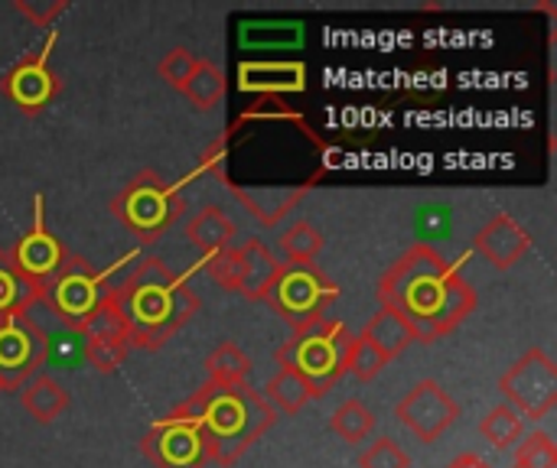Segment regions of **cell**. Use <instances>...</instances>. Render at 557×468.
I'll return each instance as SVG.
<instances>
[{"instance_id": "1", "label": "cell", "mask_w": 557, "mask_h": 468, "mask_svg": "<svg viewBox=\"0 0 557 468\" xmlns=\"http://www.w3.org/2000/svg\"><path fill=\"white\" fill-rule=\"evenodd\" d=\"M375 296L414 329L418 342L450 336L476 309V290L463 274V261H447L431 244H411L382 274Z\"/></svg>"}, {"instance_id": "2", "label": "cell", "mask_w": 557, "mask_h": 468, "mask_svg": "<svg viewBox=\"0 0 557 468\" xmlns=\"http://www.w3.org/2000/svg\"><path fill=\"white\" fill-rule=\"evenodd\" d=\"M104 306L117 316L131 349L157 352L199 313V296L160 257H140L117 287H108Z\"/></svg>"}, {"instance_id": "3", "label": "cell", "mask_w": 557, "mask_h": 468, "mask_svg": "<svg viewBox=\"0 0 557 468\" xmlns=\"http://www.w3.org/2000/svg\"><path fill=\"white\" fill-rule=\"evenodd\" d=\"M176 410L196 420L206 443V466L215 468L235 466L277 423L261 391L248 384L206 381L193 397L176 404Z\"/></svg>"}, {"instance_id": "4", "label": "cell", "mask_w": 557, "mask_h": 468, "mask_svg": "<svg viewBox=\"0 0 557 468\" xmlns=\"http://www.w3.org/2000/svg\"><path fill=\"white\" fill-rule=\"evenodd\" d=\"M349 345H352V332L339 319L326 316V319L294 332L277 349V365H281V371L297 375L310 388L313 397H323L343 381Z\"/></svg>"}, {"instance_id": "5", "label": "cell", "mask_w": 557, "mask_h": 468, "mask_svg": "<svg viewBox=\"0 0 557 468\" xmlns=\"http://www.w3.org/2000/svg\"><path fill=\"white\" fill-rule=\"evenodd\" d=\"M186 212V195L183 186L144 169L137 173L114 199H111V215L140 241V244H157Z\"/></svg>"}, {"instance_id": "6", "label": "cell", "mask_w": 557, "mask_h": 468, "mask_svg": "<svg viewBox=\"0 0 557 468\" xmlns=\"http://www.w3.org/2000/svg\"><path fill=\"white\" fill-rule=\"evenodd\" d=\"M336 300H339L336 280H330L317 264L281 261L261 303H268L271 313H277L294 332H300V329L326 319L330 309L336 306Z\"/></svg>"}, {"instance_id": "7", "label": "cell", "mask_w": 557, "mask_h": 468, "mask_svg": "<svg viewBox=\"0 0 557 468\" xmlns=\"http://www.w3.org/2000/svg\"><path fill=\"white\" fill-rule=\"evenodd\" d=\"M114 274V267L108 270H95L85 257L72 254L69 264L46 283L42 290V306L65 326L82 329L104 303L108 293V277Z\"/></svg>"}, {"instance_id": "8", "label": "cell", "mask_w": 557, "mask_h": 468, "mask_svg": "<svg viewBox=\"0 0 557 468\" xmlns=\"http://www.w3.org/2000/svg\"><path fill=\"white\" fill-rule=\"evenodd\" d=\"M499 391L522 420H545L557 407V365L545 349H529L503 378Z\"/></svg>"}, {"instance_id": "9", "label": "cell", "mask_w": 557, "mask_h": 468, "mask_svg": "<svg viewBox=\"0 0 557 468\" xmlns=\"http://www.w3.org/2000/svg\"><path fill=\"white\" fill-rule=\"evenodd\" d=\"M277 267H281V261L258 238H251L245 244H228L225 251L206 257L209 280L219 283L222 290L242 293L245 300H264V290Z\"/></svg>"}, {"instance_id": "10", "label": "cell", "mask_w": 557, "mask_h": 468, "mask_svg": "<svg viewBox=\"0 0 557 468\" xmlns=\"http://www.w3.org/2000/svg\"><path fill=\"white\" fill-rule=\"evenodd\" d=\"M59 33L52 29L46 36V42L39 49H29L23 59H16L10 65V72L0 78V91L3 98L20 107L23 114H36L42 107H49L59 91H62V78L52 68V49H55Z\"/></svg>"}, {"instance_id": "11", "label": "cell", "mask_w": 557, "mask_h": 468, "mask_svg": "<svg viewBox=\"0 0 557 468\" xmlns=\"http://www.w3.org/2000/svg\"><path fill=\"white\" fill-rule=\"evenodd\" d=\"M140 453L153 468H206V443L193 417L170 410L140 440Z\"/></svg>"}, {"instance_id": "12", "label": "cell", "mask_w": 557, "mask_h": 468, "mask_svg": "<svg viewBox=\"0 0 557 468\" xmlns=\"http://www.w3.org/2000/svg\"><path fill=\"white\" fill-rule=\"evenodd\" d=\"M10 254H13V264L26 274V280L36 283L39 290H46V283L72 257V251L49 231V225H46V199L39 192L33 195V225H29L26 235L16 238Z\"/></svg>"}, {"instance_id": "13", "label": "cell", "mask_w": 557, "mask_h": 468, "mask_svg": "<svg viewBox=\"0 0 557 468\" xmlns=\"http://www.w3.org/2000/svg\"><path fill=\"white\" fill-rule=\"evenodd\" d=\"M46 365V336L39 322L26 313L0 322V384L3 391H20Z\"/></svg>"}, {"instance_id": "14", "label": "cell", "mask_w": 557, "mask_h": 468, "mask_svg": "<svg viewBox=\"0 0 557 468\" xmlns=\"http://www.w3.org/2000/svg\"><path fill=\"white\" fill-rule=\"evenodd\" d=\"M395 417L421 440V443H437L457 420H460V404L437 384V381H421L414 384L395 407Z\"/></svg>"}, {"instance_id": "15", "label": "cell", "mask_w": 557, "mask_h": 468, "mask_svg": "<svg viewBox=\"0 0 557 468\" xmlns=\"http://www.w3.org/2000/svg\"><path fill=\"white\" fill-rule=\"evenodd\" d=\"M82 339H85V365L95 368L98 375H111L114 368H121L131 355V342L127 332L121 329L117 316L101 303V309L82 326Z\"/></svg>"}, {"instance_id": "16", "label": "cell", "mask_w": 557, "mask_h": 468, "mask_svg": "<svg viewBox=\"0 0 557 468\" xmlns=\"http://www.w3.org/2000/svg\"><path fill=\"white\" fill-rule=\"evenodd\" d=\"M473 248H476L493 267L509 270V267H516V264L532 251V235L525 231V225H522L519 218L499 212V215H493V218L480 228V235L473 238Z\"/></svg>"}, {"instance_id": "17", "label": "cell", "mask_w": 557, "mask_h": 468, "mask_svg": "<svg viewBox=\"0 0 557 468\" xmlns=\"http://www.w3.org/2000/svg\"><path fill=\"white\" fill-rule=\"evenodd\" d=\"M238 88L258 98H281L307 88V65L304 62H242L238 65Z\"/></svg>"}, {"instance_id": "18", "label": "cell", "mask_w": 557, "mask_h": 468, "mask_svg": "<svg viewBox=\"0 0 557 468\" xmlns=\"http://www.w3.org/2000/svg\"><path fill=\"white\" fill-rule=\"evenodd\" d=\"M42 300V290L26 280V274L13 264L10 248H0V322L26 316Z\"/></svg>"}, {"instance_id": "19", "label": "cell", "mask_w": 557, "mask_h": 468, "mask_svg": "<svg viewBox=\"0 0 557 468\" xmlns=\"http://www.w3.org/2000/svg\"><path fill=\"white\" fill-rule=\"evenodd\" d=\"M385 362H395L398 355H405L418 339H414V329L395 313V309H379L369 322H366V329L359 332Z\"/></svg>"}, {"instance_id": "20", "label": "cell", "mask_w": 557, "mask_h": 468, "mask_svg": "<svg viewBox=\"0 0 557 468\" xmlns=\"http://www.w3.org/2000/svg\"><path fill=\"white\" fill-rule=\"evenodd\" d=\"M183 235H186V241H189L196 251H202L206 257H212V254L225 251V248L235 241V222H232L222 208L206 205V208H199V212L186 222Z\"/></svg>"}, {"instance_id": "21", "label": "cell", "mask_w": 557, "mask_h": 468, "mask_svg": "<svg viewBox=\"0 0 557 468\" xmlns=\"http://www.w3.org/2000/svg\"><path fill=\"white\" fill-rule=\"evenodd\" d=\"M20 401L23 410L36 420V423H52L55 417H62L69 410V391L49 378V375H36L20 388Z\"/></svg>"}, {"instance_id": "22", "label": "cell", "mask_w": 557, "mask_h": 468, "mask_svg": "<svg viewBox=\"0 0 557 468\" xmlns=\"http://www.w3.org/2000/svg\"><path fill=\"white\" fill-rule=\"evenodd\" d=\"M225 88H228V78H225V68L212 59H199L193 75L186 78V85L180 88L183 98L196 107V111H212L222 98H225Z\"/></svg>"}, {"instance_id": "23", "label": "cell", "mask_w": 557, "mask_h": 468, "mask_svg": "<svg viewBox=\"0 0 557 468\" xmlns=\"http://www.w3.org/2000/svg\"><path fill=\"white\" fill-rule=\"evenodd\" d=\"M261 397L268 401V407H271L277 417H294V414H300V410L313 401L310 388H307L297 375H290V371H277V375L268 381V388H264Z\"/></svg>"}, {"instance_id": "24", "label": "cell", "mask_w": 557, "mask_h": 468, "mask_svg": "<svg viewBox=\"0 0 557 468\" xmlns=\"http://www.w3.org/2000/svg\"><path fill=\"white\" fill-rule=\"evenodd\" d=\"M480 433H483V440L490 443V446H496V450H512V446H519V440L525 437V420H522V414L519 410H512L509 404H499V407H493L483 420H480Z\"/></svg>"}, {"instance_id": "25", "label": "cell", "mask_w": 557, "mask_h": 468, "mask_svg": "<svg viewBox=\"0 0 557 468\" xmlns=\"http://www.w3.org/2000/svg\"><path fill=\"white\" fill-rule=\"evenodd\" d=\"M323 244H326L323 231L313 222H294L281 235V251L287 264H317V257L323 254Z\"/></svg>"}, {"instance_id": "26", "label": "cell", "mask_w": 557, "mask_h": 468, "mask_svg": "<svg viewBox=\"0 0 557 468\" xmlns=\"http://www.w3.org/2000/svg\"><path fill=\"white\" fill-rule=\"evenodd\" d=\"M206 368H209V381L212 384H248V375H251V358L235 345V342H222L209 358H206Z\"/></svg>"}, {"instance_id": "27", "label": "cell", "mask_w": 557, "mask_h": 468, "mask_svg": "<svg viewBox=\"0 0 557 468\" xmlns=\"http://www.w3.org/2000/svg\"><path fill=\"white\" fill-rule=\"evenodd\" d=\"M330 427L339 440L346 443H366L375 430V414L362 401H346L333 410Z\"/></svg>"}, {"instance_id": "28", "label": "cell", "mask_w": 557, "mask_h": 468, "mask_svg": "<svg viewBox=\"0 0 557 468\" xmlns=\"http://www.w3.org/2000/svg\"><path fill=\"white\" fill-rule=\"evenodd\" d=\"M512 468H557V446L545 430L525 433L516 446Z\"/></svg>"}, {"instance_id": "29", "label": "cell", "mask_w": 557, "mask_h": 468, "mask_svg": "<svg viewBox=\"0 0 557 468\" xmlns=\"http://www.w3.org/2000/svg\"><path fill=\"white\" fill-rule=\"evenodd\" d=\"M388 362L362 339V336H352V345H349V355H346V371H352L359 381H375V375H382Z\"/></svg>"}, {"instance_id": "30", "label": "cell", "mask_w": 557, "mask_h": 468, "mask_svg": "<svg viewBox=\"0 0 557 468\" xmlns=\"http://www.w3.org/2000/svg\"><path fill=\"white\" fill-rule=\"evenodd\" d=\"M359 468H411V456L395 443V440H375L362 456Z\"/></svg>"}, {"instance_id": "31", "label": "cell", "mask_w": 557, "mask_h": 468, "mask_svg": "<svg viewBox=\"0 0 557 468\" xmlns=\"http://www.w3.org/2000/svg\"><path fill=\"white\" fill-rule=\"evenodd\" d=\"M196 62H199V55H193L186 46H176V49H170V52L160 59L157 72H160V78H163L166 85H173V88H183V85H186V78L193 75Z\"/></svg>"}, {"instance_id": "32", "label": "cell", "mask_w": 557, "mask_h": 468, "mask_svg": "<svg viewBox=\"0 0 557 468\" xmlns=\"http://www.w3.org/2000/svg\"><path fill=\"white\" fill-rule=\"evenodd\" d=\"M13 10L26 16L29 26H52V20L65 13L69 3L65 0H13Z\"/></svg>"}, {"instance_id": "33", "label": "cell", "mask_w": 557, "mask_h": 468, "mask_svg": "<svg viewBox=\"0 0 557 468\" xmlns=\"http://www.w3.org/2000/svg\"><path fill=\"white\" fill-rule=\"evenodd\" d=\"M447 468H493L483 456H476V453H463V456H457L454 463Z\"/></svg>"}, {"instance_id": "34", "label": "cell", "mask_w": 557, "mask_h": 468, "mask_svg": "<svg viewBox=\"0 0 557 468\" xmlns=\"http://www.w3.org/2000/svg\"><path fill=\"white\" fill-rule=\"evenodd\" d=\"M0 394H3V384H0Z\"/></svg>"}]
</instances>
